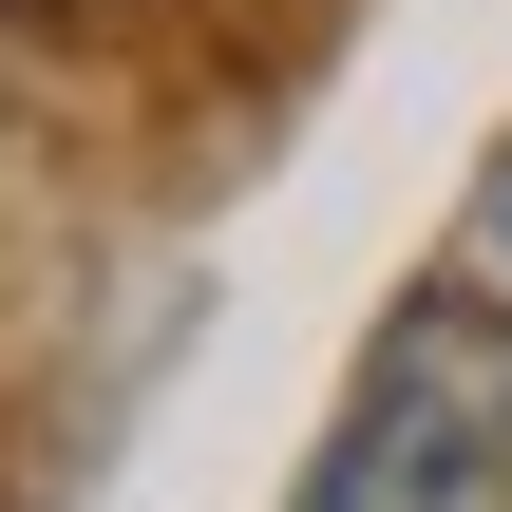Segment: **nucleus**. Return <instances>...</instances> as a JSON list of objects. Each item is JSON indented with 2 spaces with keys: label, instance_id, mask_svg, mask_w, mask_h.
<instances>
[{
  "label": "nucleus",
  "instance_id": "obj_1",
  "mask_svg": "<svg viewBox=\"0 0 512 512\" xmlns=\"http://www.w3.org/2000/svg\"><path fill=\"white\" fill-rule=\"evenodd\" d=\"M304 512H512V304L418 285L361 342V399L323 418Z\"/></svg>",
  "mask_w": 512,
  "mask_h": 512
}]
</instances>
